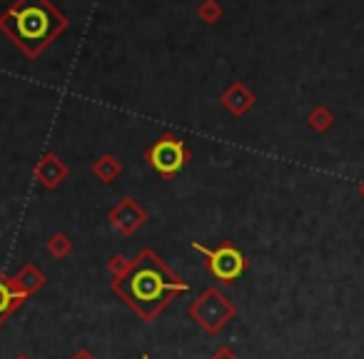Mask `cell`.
Returning <instances> with one entry per match:
<instances>
[{"mask_svg":"<svg viewBox=\"0 0 364 359\" xmlns=\"http://www.w3.org/2000/svg\"><path fill=\"white\" fill-rule=\"evenodd\" d=\"M110 289L125 307L150 324L170 307L172 299L190 292V282L182 279L155 250L145 247L132 257L125 277L110 279Z\"/></svg>","mask_w":364,"mask_h":359,"instance_id":"6da1fadb","label":"cell"},{"mask_svg":"<svg viewBox=\"0 0 364 359\" xmlns=\"http://www.w3.org/2000/svg\"><path fill=\"white\" fill-rule=\"evenodd\" d=\"M0 31L28 60H38L68 31V16L50 0H13L0 13Z\"/></svg>","mask_w":364,"mask_h":359,"instance_id":"7a4b0ae2","label":"cell"},{"mask_svg":"<svg viewBox=\"0 0 364 359\" xmlns=\"http://www.w3.org/2000/svg\"><path fill=\"white\" fill-rule=\"evenodd\" d=\"M188 317L205 334L215 337V334L223 332L237 317V307H235V302L220 287H205L198 294V299H193L188 304Z\"/></svg>","mask_w":364,"mask_h":359,"instance_id":"3957f363","label":"cell"},{"mask_svg":"<svg viewBox=\"0 0 364 359\" xmlns=\"http://www.w3.org/2000/svg\"><path fill=\"white\" fill-rule=\"evenodd\" d=\"M193 250L203 254L205 269H208V272L213 274L223 287L235 284L250 267L247 254H245L242 250L232 242V240H223L218 247H205V245H200L198 240H195Z\"/></svg>","mask_w":364,"mask_h":359,"instance_id":"277c9868","label":"cell"},{"mask_svg":"<svg viewBox=\"0 0 364 359\" xmlns=\"http://www.w3.org/2000/svg\"><path fill=\"white\" fill-rule=\"evenodd\" d=\"M145 162L157 177L162 180H175L185 167L193 162V152L185 145V140L175 135V132H162L155 142L145 150Z\"/></svg>","mask_w":364,"mask_h":359,"instance_id":"5b68a950","label":"cell"},{"mask_svg":"<svg viewBox=\"0 0 364 359\" xmlns=\"http://www.w3.org/2000/svg\"><path fill=\"white\" fill-rule=\"evenodd\" d=\"M107 220H110V225L122 237H132L137 230L145 227L150 215H147V210L142 208L135 198H122L120 203L107 213Z\"/></svg>","mask_w":364,"mask_h":359,"instance_id":"8992f818","label":"cell"},{"mask_svg":"<svg viewBox=\"0 0 364 359\" xmlns=\"http://www.w3.org/2000/svg\"><path fill=\"white\" fill-rule=\"evenodd\" d=\"M68 175H70V167L55 152H43L41 160L33 165V180L46 190H58L68 180Z\"/></svg>","mask_w":364,"mask_h":359,"instance_id":"52a82bcc","label":"cell"},{"mask_svg":"<svg viewBox=\"0 0 364 359\" xmlns=\"http://www.w3.org/2000/svg\"><path fill=\"white\" fill-rule=\"evenodd\" d=\"M255 102H257V97H255V92L247 87V82H242V80L230 82L223 90V95H220V105L232 117H245L255 107Z\"/></svg>","mask_w":364,"mask_h":359,"instance_id":"ba28073f","label":"cell"},{"mask_svg":"<svg viewBox=\"0 0 364 359\" xmlns=\"http://www.w3.org/2000/svg\"><path fill=\"white\" fill-rule=\"evenodd\" d=\"M11 284H13V289H16V292H21L23 297L31 299L33 294H38L43 287H46L48 277H46V272L38 267V264L26 262L21 269H18V274H13V277H11Z\"/></svg>","mask_w":364,"mask_h":359,"instance_id":"9c48e42d","label":"cell"},{"mask_svg":"<svg viewBox=\"0 0 364 359\" xmlns=\"http://www.w3.org/2000/svg\"><path fill=\"white\" fill-rule=\"evenodd\" d=\"M26 302H28V297L16 292L11 284V277H6V272L0 269V329L6 327L8 319H11Z\"/></svg>","mask_w":364,"mask_h":359,"instance_id":"30bf717a","label":"cell"},{"mask_svg":"<svg viewBox=\"0 0 364 359\" xmlns=\"http://www.w3.org/2000/svg\"><path fill=\"white\" fill-rule=\"evenodd\" d=\"M90 172H92V177H97V180H100V183L110 185V183H115L117 177H120L122 165H120V160H117L115 155H110V152H102V155L90 165Z\"/></svg>","mask_w":364,"mask_h":359,"instance_id":"8fae6325","label":"cell"},{"mask_svg":"<svg viewBox=\"0 0 364 359\" xmlns=\"http://www.w3.org/2000/svg\"><path fill=\"white\" fill-rule=\"evenodd\" d=\"M307 125L312 127L314 132H327V130H332V125H334V112L329 110L327 105H314L312 110L307 112Z\"/></svg>","mask_w":364,"mask_h":359,"instance_id":"7c38bea8","label":"cell"},{"mask_svg":"<svg viewBox=\"0 0 364 359\" xmlns=\"http://www.w3.org/2000/svg\"><path fill=\"white\" fill-rule=\"evenodd\" d=\"M46 250H48V254H50V257L65 259V257H70V252H73V240L68 237L65 232H55V235H50V237H48Z\"/></svg>","mask_w":364,"mask_h":359,"instance_id":"4fadbf2b","label":"cell"},{"mask_svg":"<svg viewBox=\"0 0 364 359\" xmlns=\"http://www.w3.org/2000/svg\"><path fill=\"white\" fill-rule=\"evenodd\" d=\"M223 6H220L218 0H203L198 6V18L203 23H208V26H213V23L223 21Z\"/></svg>","mask_w":364,"mask_h":359,"instance_id":"5bb4252c","label":"cell"},{"mask_svg":"<svg viewBox=\"0 0 364 359\" xmlns=\"http://www.w3.org/2000/svg\"><path fill=\"white\" fill-rule=\"evenodd\" d=\"M130 262L132 259H127L122 252L112 254L110 259H107V272H110V279H122L127 274V269H130Z\"/></svg>","mask_w":364,"mask_h":359,"instance_id":"9a60e30c","label":"cell"},{"mask_svg":"<svg viewBox=\"0 0 364 359\" xmlns=\"http://www.w3.org/2000/svg\"><path fill=\"white\" fill-rule=\"evenodd\" d=\"M210 359H240V354L235 352L232 347H228V344H225V347H218V349H215V352L210 354Z\"/></svg>","mask_w":364,"mask_h":359,"instance_id":"2e32d148","label":"cell"},{"mask_svg":"<svg viewBox=\"0 0 364 359\" xmlns=\"http://www.w3.org/2000/svg\"><path fill=\"white\" fill-rule=\"evenodd\" d=\"M68 359H97V357L90 352V349H85V347H82V349H77L75 354H70V357H68Z\"/></svg>","mask_w":364,"mask_h":359,"instance_id":"e0dca14e","label":"cell"},{"mask_svg":"<svg viewBox=\"0 0 364 359\" xmlns=\"http://www.w3.org/2000/svg\"><path fill=\"white\" fill-rule=\"evenodd\" d=\"M357 193H359V198H362V200H364V180H362V183H359V185H357Z\"/></svg>","mask_w":364,"mask_h":359,"instance_id":"ac0fdd59","label":"cell"},{"mask_svg":"<svg viewBox=\"0 0 364 359\" xmlns=\"http://www.w3.org/2000/svg\"><path fill=\"white\" fill-rule=\"evenodd\" d=\"M13 359H31V357H28V354H16Z\"/></svg>","mask_w":364,"mask_h":359,"instance_id":"d6986e66","label":"cell"},{"mask_svg":"<svg viewBox=\"0 0 364 359\" xmlns=\"http://www.w3.org/2000/svg\"><path fill=\"white\" fill-rule=\"evenodd\" d=\"M140 359H152V357H150V354H142V357H140Z\"/></svg>","mask_w":364,"mask_h":359,"instance_id":"ffe728a7","label":"cell"}]
</instances>
